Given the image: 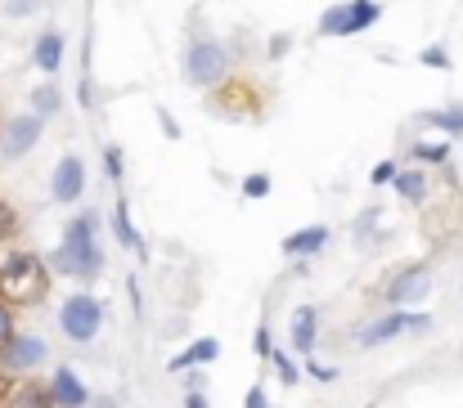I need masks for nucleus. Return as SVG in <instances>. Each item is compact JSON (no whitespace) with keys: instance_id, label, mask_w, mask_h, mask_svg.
<instances>
[{"instance_id":"f257e3e1","label":"nucleus","mask_w":463,"mask_h":408,"mask_svg":"<svg viewBox=\"0 0 463 408\" xmlns=\"http://www.w3.org/2000/svg\"><path fill=\"white\" fill-rule=\"evenodd\" d=\"M50 270H59L63 278H81V283H95L99 278L104 252H99V216L95 211H81V216L68 220L63 243L50 256Z\"/></svg>"},{"instance_id":"f03ea898","label":"nucleus","mask_w":463,"mask_h":408,"mask_svg":"<svg viewBox=\"0 0 463 408\" xmlns=\"http://www.w3.org/2000/svg\"><path fill=\"white\" fill-rule=\"evenodd\" d=\"M383 18V5L378 0H342V5H328L324 18H319V36H360L369 32L373 23Z\"/></svg>"},{"instance_id":"7ed1b4c3","label":"nucleus","mask_w":463,"mask_h":408,"mask_svg":"<svg viewBox=\"0 0 463 408\" xmlns=\"http://www.w3.org/2000/svg\"><path fill=\"white\" fill-rule=\"evenodd\" d=\"M99 323H104V305L90 296V292H72L63 305H59V328L68 341H95L99 337Z\"/></svg>"},{"instance_id":"20e7f679","label":"nucleus","mask_w":463,"mask_h":408,"mask_svg":"<svg viewBox=\"0 0 463 408\" xmlns=\"http://www.w3.org/2000/svg\"><path fill=\"white\" fill-rule=\"evenodd\" d=\"M225 72H230V50L221 41L203 36L184 50V81L189 86H216V81H225Z\"/></svg>"},{"instance_id":"39448f33","label":"nucleus","mask_w":463,"mask_h":408,"mask_svg":"<svg viewBox=\"0 0 463 408\" xmlns=\"http://www.w3.org/2000/svg\"><path fill=\"white\" fill-rule=\"evenodd\" d=\"M0 292L14 301H36L45 292V265L36 256H9L0 270Z\"/></svg>"},{"instance_id":"423d86ee","label":"nucleus","mask_w":463,"mask_h":408,"mask_svg":"<svg viewBox=\"0 0 463 408\" xmlns=\"http://www.w3.org/2000/svg\"><path fill=\"white\" fill-rule=\"evenodd\" d=\"M428 292H432V270H428V265H410V270H401L387 283V305H392V310H410V305H419Z\"/></svg>"},{"instance_id":"0eeeda50","label":"nucleus","mask_w":463,"mask_h":408,"mask_svg":"<svg viewBox=\"0 0 463 408\" xmlns=\"http://www.w3.org/2000/svg\"><path fill=\"white\" fill-rule=\"evenodd\" d=\"M423 332L428 328V314H410V310H392L383 319H373L364 332H360V346H383V341H396L401 332Z\"/></svg>"},{"instance_id":"6e6552de","label":"nucleus","mask_w":463,"mask_h":408,"mask_svg":"<svg viewBox=\"0 0 463 408\" xmlns=\"http://www.w3.org/2000/svg\"><path fill=\"white\" fill-rule=\"evenodd\" d=\"M41 131H45V117L36 113H18L14 122H5V135H0V153L5 157H23L41 144Z\"/></svg>"},{"instance_id":"1a4fd4ad","label":"nucleus","mask_w":463,"mask_h":408,"mask_svg":"<svg viewBox=\"0 0 463 408\" xmlns=\"http://www.w3.org/2000/svg\"><path fill=\"white\" fill-rule=\"evenodd\" d=\"M81 193H86V162L81 153H68L54 166V202H77Z\"/></svg>"},{"instance_id":"9d476101","label":"nucleus","mask_w":463,"mask_h":408,"mask_svg":"<svg viewBox=\"0 0 463 408\" xmlns=\"http://www.w3.org/2000/svg\"><path fill=\"white\" fill-rule=\"evenodd\" d=\"M0 350H5V368H18V373H27V368H36L45 359V341L41 337H18L14 332Z\"/></svg>"},{"instance_id":"9b49d317","label":"nucleus","mask_w":463,"mask_h":408,"mask_svg":"<svg viewBox=\"0 0 463 408\" xmlns=\"http://www.w3.org/2000/svg\"><path fill=\"white\" fill-rule=\"evenodd\" d=\"M50 400H54L59 408H86L90 395H86L81 377H77L68 364H59V368H54V382H50Z\"/></svg>"},{"instance_id":"f8f14e48","label":"nucleus","mask_w":463,"mask_h":408,"mask_svg":"<svg viewBox=\"0 0 463 408\" xmlns=\"http://www.w3.org/2000/svg\"><path fill=\"white\" fill-rule=\"evenodd\" d=\"M63 54H68V45H63V36L59 32H45V36H36V50H32V63L45 72V77H54L59 68H63Z\"/></svg>"},{"instance_id":"ddd939ff","label":"nucleus","mask_w":463,"mask_h":408,"mask_svg":"<svg viewBox=\"0 0 463 408\" xmlns=\"http://www.w3.org/2000/svg\"><path fill=\"white\" fill-rule=\"evenodd\" d=\"M324 243H328V225H307L284 238V256H319Z\"/></svg>"},{"instance_id":"4468645a","label":"nucleus","mask_w":463,"mask_h":408,"mask_svg":"<svg viewBox=\"0 0 463 408\" xmlns=\"http://www.w3.org/2000/svg\"><path fill=\"white\" fill-rule=\"evenodd\" d=\"M221 355V341L216 337H203V341H194L184 355H175L171 364H166V373H189V368H198V364H212Z\"/></svg>"},{"instance_id":"2eb2a0df","label":"nucleus","mask_w":463,"mask_h":408,"mask_svg":"<svg viewBox=\"0 0 463 408\" xmlns=\"http://www.w3.org/2000/svg\"><path fill=\"white\" fill-rule=\"evenodd\" d=\"M315 341H319V314H315L310 305H302V310L293 314V350L307 359L310 350H315Z\"/></svg>"},{"instance_id":"dca6fc26","label":"nucleus","mask_w":463,"mask_h":408,"mask_svg":"<svg viewBox=\"0 0 463 408\" xmlns=\"http://www.w3.org/2000/svg\"><path fill=\"white\" fill-rule=\"evenodd\" d=\"M113 234H118V243H122L127 252L145 256V238H140L136 225H131V207H127V198H118V207H113Z\"/></svg>"},{"instance_id":"f3484780","label":"nucleus","mask_w":463,"mask_h":408,"mask_svg":"<svg viewBox=\"0 0 463 408\" xmlns=\"http://www.w3.org/2000/svg\"><path fill=\"white\" fill-rule=\"evenodd\" d=\"M392 184H396V193H401L405 202H423V198H428V175H423V171H396Z\"/></svg>"},{"instance_id":"a211bd4d","label":"nucleus","mask_w":463,"mask_h":408,"mask_svg":"<svg viewBox=\"0 0 463 408\" xmlns=\"http://www.w3.org/2000/svg\"><path fill=\"white\" fill-rule=\"evenodd\" d=\"M423 122H428V126H437L441 135L463 139V104L459 108H432V113H423Z\"/></svg>"},{"instance_id":"6ab92c4d","label":"nucleus","mask_w":463,"mask_h":408,"mask_svg":"<svg viewBox=\"0 0 463 408\" xmlns=\"http://www.w3.org/2000/svg\"><path fill=\"white\" fill-rule=\"evenodd\" d=\"M59 108H63V90H59L54 81H45V86L32 90V113H36V117H50V113H59Z\"/></svg>"},{"instance_id":"aec40b11","label":"nucleus","mask_w":463,"mask_h":408,"mask_svg":"<svg viewBox=\"0 0 463 408\" xmlns=\"http://www.w3.org/2000/svg\"><path fill=\"white\" fill-rule=\"evenodd\" d=\"M419 162H428V166H446L450 162V139H423V144H414L410 148Z\"/></svg>"},{"instance_id":"412c9836","label":"nucleus","mask_w":463,"mask_h":408,"mask_svg":"<svg viewBox=\"0 0 463 408\" xmlns=\"http://www.w3.org/2000/svg\"><path fill=\"white\" fill-rule=\"evenodd\" d=\"M239 189H243V198H266V193L275 189V180H270L266 171H252V175L239 180Z\"/></svg>"},{"instance_id":"4be33fe9","label":"nucleus","mask_w":463,"mask_h":408,"mask_svg":"<svg viewBox=\"0 0 463 408\" xmlns=\"http://www.w3.org/2000/svg\"><path fill=\"white\" fill-rule=\"evenodd\" d=\"M266 359H270V364L279 368V377H284V386H293V382H298V368L288 364V355H284V350H275V346H270V355H266Z\"/></svg>"},{"instance_id":"5701e85b","label":"nucleus","mask_w":463,"mask_h":408,"mask_svg":"<svg viewBox=\"0 0 463 408\" xmlns=\"http://www.w3.org/2000/svg\"><path fill=\"white\" fill-rule=\"evenodd\" d=\"M54 400H45V391H36V386H27V391H18V404L14 408H50Z\"/></svg>"},{"instance_id":"b1692460","label":"nucleus","mask_w":463,"mask_h":408,"mask_svg":"<svg viewBox=\"0 0 463 408\" xmlns=\"http://www.w3.org/2000/svg\"><path fill=\"white\" fill-rule=\"evenodd\" d=\"M104 171H109L113 180H122V148H118V144L104 148Z\"/></svg>"},{"instance_id":"393cba45","label":"nucleus","mask_w":463,"mask_h":408,"mask_svg":"<svg viewBox=\"0 0 463 408\" xmlns=\"http://www.w3.org/2000/svg\"><path fill=\"white\" fill-rule=\"evenodd\" d=\"M419 63H428V68H450V54H446L441 45H432V50L419 54Z\"/></svg>"},{"instance_id":"a878e982","label":"nucleus","mask_w":463,"mask_h":408,"mask_svg":"<svg viewBox=\"0 0 463 408\" xmlns=\"http://www.w3.org/2000/svg\"><path fill=\"white\" fill-rule=\"evenodd\" d=\"M392 175H396V162H378V166L369 171V184L383 189V184H392Z\"/></svg>"},{"instance_id":"bb28decb","label":"nucleus","mask_w":463,"mask_h":408,"mask_svg":"<svg viewBox=\"0 0 463 408\" xmlns=\"http://www.w3.org/2000/svg\"><path fill=\"white\" fill-rule=\"evenodd\" d=\"M157 126H162V135H166V139H180V122H175V117H171L166 108L157 113Z\"/></svg>"},{"instance_id":"cd10ccee","label":"nucleus","mask_w":463,"mask_h":408,"mask_svg":"<svg viewBox=\"0 0 463 408\" xmlns=\"http://www.w3.org/2000/svg\"><path fill=\"white\" fill-rule=\"evenodd\" d=\"M307 373L310 377H319V382H333V377H337V368H324V364H315L310 355H307Z\"/></svg>"},{"instance_id":"c85d7f7f","label":"nucleus","mask_w":463,"mask_h":408,"mask_svg":"<svg viewBox=\"0 0 463 408\" xmlns=\"http://www.w3.org/2000/svg\"><path fill=\"white\" fill-rule=\"evenodd\" d=\"M288 41H293V36H284V32H279V36H270V45H266V50H270V59H284V54H288Z\"/></svg>"},{"instance_id":"c756f323","label":"nucleus","mask_w":463,"mask_h":408,"mask_svg":"<svg viewBox=\"0 0 463 408\" xmlns=\"http://www.w3.org/2000/svg\"><path fill=\"white\" fill-rule=\"evenodd\" d=\"M5 14L9 18H23V14H32V0H5Z\"/></svg>"},{"instance_id":"7c9ffc66","label":"nucleus","mask_w":463,"mask_h":408,"mask_svg":"<svg viewBox=\"0 0 463 408\" xmlns=\"http://www.w3.org/2000/svg\"><path fill=\"white\" fill-rule=\"evenodd\" d=\"M9 337H14V319H9V310L0 305V346H5Z\"/></svg>"},{"instance_id":"2f4dec72","label":"nucleus","mask_w":463,"mask_h":408,"mask_svg":"<svg viewBox=\"0 0 463 408\" xmlns=\"http://www.w3.org/2000/svg\"><path fill=\"white\" fill-rule=\"evenodd\" d=\"M248 408H270V400H266V391H261V386H252V391H248Z\"/></svg>"},{"instance_id":"473e14b6","label":"nucleus","mask_w":463,"mask_h":408,"mask_svg":"<svg viewBox=\"0 0 463 408\" xmlns=\"http://www.w3.org/2000/svg\"><path fill=\"white\" fill-rule=\"evenodd\" d=\"M257 355H270V332L257 328Z\"/></svg>"},{"instance_id":"72a5a7b5","label":"nucleus","mask_w":463,"mask_h":408,"mask_svg":"<svg viewBox=\"0 0 463 408\" xmlns=\"http://www.w3.org/2000/svg\"><path fill=\"white\" fill-rule=\"evenodd\" d=\"M184 408H207V400H203V391H189V395H184Z\"/></svg>"}]
</instances>
